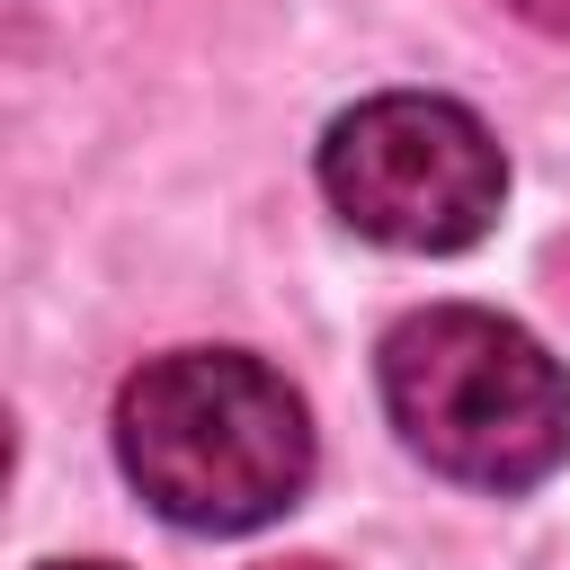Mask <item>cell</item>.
Instances as JSON below:
<instances>
[{"instance_id": "cell-1", "label": "cell", "mask_w": 570, "mask_h": 570, "mask_svg": "<svg viewBox=\"0 0 570 570\" xmlns=\"http://www.w3.org/2000/svg\"><path fill=\"white\" fill-rule=\"evenodd\" d=\"M125 481L187 534H249L312 481V419L294 383L240 347H169L116 392Z\"/></svg>"}, {"instance_id": "cell-2", "label": "cell", "mask_w": 570, "mask_h": 570, "mask_svg": "<svg viewBox=\"0 0 570 570\" xmlns=\"http://www.w3.org/2000/svg\"><path fill=\"white\" fill-rule=\"evenodd\" d=\"M383 410L428 472L472 490H534L570 454V374L481 303H428L383 338Z\"/></svg>"}, {"instance_id": "cell-3", "label": "cell", "mask_w": 570, "mask_h": 570, "mask_svg": "<svg viewBox=\"0 0 570 570\" xmlns=\"http://www.w3.org/2000/svg\"><path fill=\"white\" fill-rule=\"evenodd\" d=\"M321 196L338 205L347 232L445 258L499 223L508 160L472 107L428 89H383L321 134Z\"/></svg>"}, {"instance_id": "cell-4", "label": "cell", "mask_w": 570, "mask_h": 570, "mask_svg": "<svg viewBox=\"0 0 570 570\" xmlns=\"http://www.w3.org/2000/svg\"><path fill=\"white\" fill-rule=\"evenodd\" d=\"M525 27H543V36H570V0H508Z\"/></svg>"}, {"instance_id": "cell-5", "label": "cell", "mask_w": 570, "mask_h": 570, "mask_svg": "<svg viewBox=\"0 0 570 570\" xmlns=\"http://www.w3.org/2000/svg\"><path fill=\"white\" fill-rule=\"evenodd\" d=\"M258 570H330V561H258Z\"/></svg>"}, {"instance_id": "cell-6", "label": "cell", "mask_w": 570, "mask_h": 570, "mask_svg": "<svg viewBox=\"0 0 570 570\" xmlns=\"http://www.w3.org/2000/svg\"><path fill=\"white\" fill-rule=\"evenodd\" d=\"M53 570H116V561H53Z\"/></svg>"}]
</instances>
